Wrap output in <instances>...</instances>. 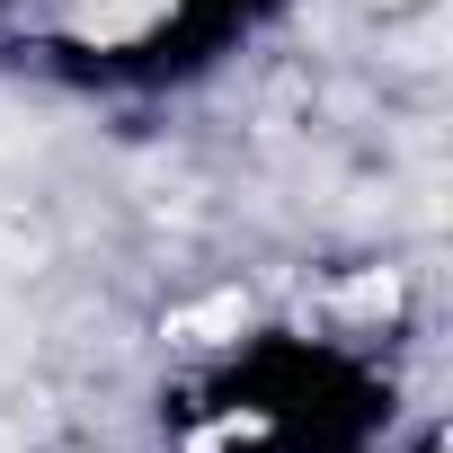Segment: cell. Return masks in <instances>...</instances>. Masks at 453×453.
Returning <instances> with one entry per match:
<instances>
[{
    "instance_id": "obj_1",
    "label": "cell",
    "mask_w": 453,
    "mask_h": 453,
    "mask_svg": "<svg viewBox=\"0 0 453 453\" xmlns=\"http://www.w3.org/2000/svg\"><path fill=\"white\" fill-rule=\"evenodd\" d=\"M213 329H241V294H222V303H204V311L178 320V338H213Z\"/></svg>"
}]
</instances>
